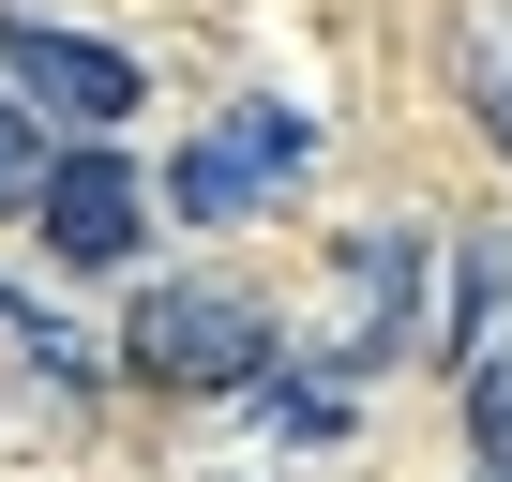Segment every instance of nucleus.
<instances>
[{
	"label": "nucleus",
	"mask_w": 512,
	"mask_h": 482,
	"mask_svg": "<svg viewBox=\"0 0 512 482\" xmlns=\"http://www.w3.org/2000/svg\"><path fill=\"white\" fill-rule=\"evenodd\" d=\"M31 226L61 241L76 272H121V257H136V226H151V181H136L106 136H76V151L46 166V211H31Z\"/></svg>",
	"instance_id": "20e7f679"
},
{
	"label": "nucleus",
	"mask_w": 512,
	"mask_h": 482,
	"mask_svg": "<svg viewBox=\"0 0 512 482\" xmlns=\"http://www.w3.org/2000/svg\"><path fill=\"white\" fill-rule=\"evenodd\" d=\"M46 166H61V151H46V106L0 91V211H46Z\"/></svg>",
	"instance_id": "423d86ee"
},
{
	"label": "nucleus",
	"mask_w": 512,
	"mask_h": 482,
	"mask_svg": "<svg viewBox=\"0 0 512 482\" xmlns=\"http://www.w3.org/2000/svg\"><path fill=\"white\" fill-rule=\"evenodd\" d=\"M0 76L46 121H136V61L91 46V31H46V16H0Z\"/></svg>",
	"instance_id": "39448f33"
},
{
	"label": "nucleus",
	"mask_w": 512,
	"mask_h": 482,
	"mask_svg": "<svg viewBox=\"0 0 512 482\" xmlns=\"http://www.w3.org/2000/svg\"><path fill=\"white\" fill-rule=\"evenodd\" d=\"M482 482H512V467H482Z\"/></svg>",
	"instance_id": "1a4fd4ad"
},
{
	"label": "nucleus",
	"mask_w": 512,
	"mask_h": 482,
	"mask_svg": "<svg viewBox=\"0 0 512 482\" xmlns=\"http://www.w3.org/2000/svg\"><path fill=\"white\" fill-rule=\"evenodd\" d=\"M121 362L166 377V392H256L272 377V317H256L241 287H151L121 317Z\"/></svg>",
	"instance_id": "f257e3e1"
},
{
	"label": "nucleus",
	"mask_w": 512,
	"mask_h": 482,
	"mask_svg": "<svg viewBox=\"0 0 512 482\" xmlns=\"http://www.w3.org/2000/svg\"><path fill=\"white\" fill-rule=\"evenodd\" d=\"M407 332H422V241H407V226H362L347 257H332V317H317V362H332V377H377Z\"/></svg>",
	"instance_id": "f03ea898"
},
{
	"label": "nucleus",
	"mask_w": 512,
	"mask_h": 482,
	"mask_svg": "<svg viewBox=\"0 0 512 482\" xmlns=\"http://www.w3.org/2000/svg\"><path fill=\"white\" fill-rule=\"evenodd\" d=\"M467 91H482V136L512 151V61H467Z\"/></svg>",
	"instance_id": "6e6552de"
},
{
	"label": "nucleus",
	"mask_w": 512,
	"mask_h": 482,
	"mask_svg": "<svg viewBox=\"0 0 512 482\" xmlns=\"http://www.w3.org/2000/svg\"><path fill=\"white\" fill-rule=\"evenodd\" d=\"M302 151H317V121H302V106H226V136H196V151L166 166V196H181V226H226V211L272 196Z\"/></svg>",
	"instance_id": "7ed1b4c3"
},
{
	"label": "nucleus",
	"mask_w": 512,
	"mask_h": 482,
	"mask_svg": "<svg viewBox=\"0 0 512 482\" xmlns=\"http://www.w3.org/2000/svg\"><path fill=\"white\" fill-rule=\"evenodd\" d=\"M467 437H482V467H512V347L467 362Z\"/></svg>",
	"instance_id": "0eeeda50"
}]
</instances>
